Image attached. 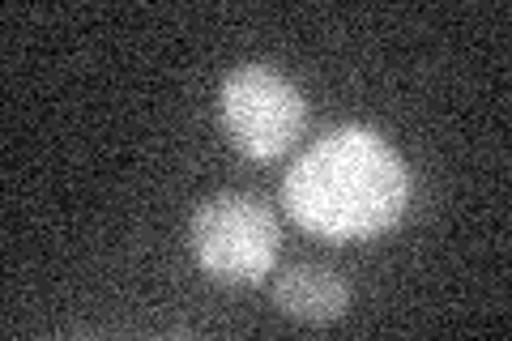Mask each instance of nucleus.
I'll use <instances>...</instances> for the list:
<instances>
[{
    "label": "nucleus",
    "instance_id": "nucleus-1",
    "mask_svg": "<svg viewBox=\"0 0 512 341\" xmlns=\"http://www.w3.org/2000/svg\"><path fill=\"white\" fill-rule=\"evenodd\" d=\"M291 218L333 243L372 239L406 214L410 175L402 154L372 128H333L299 154L282 184Z\"/></svg>",
    "mask_w": 512,
    "mask_h": 341
},
{
    "label": "nucleus",
    "instance_id": "nucleus-2",
    "mask_svg": "<svg viewBox=\"0 0 512 341\" xmlns=\"http://www.w3.org/2000/svg\"><path fill=\"white\" fill-rule=\"evenodd\" d=\"M278 239V218L248 192H214L188 222L192 252L218 282H261L278 261Z\"/></svg>",
    "mask_w": 512,
    "mask_h": 341
},
{
    "label": "nucleus",
    "instance_id": "nucleus-4",
    "mask_svg": "<svg viewBox=\"0 0 512 341\" xmlns=\"http://www.w3.org/2000/svg\"><path fill=\"white\" fill-rule=\"evenodd\" d=\"M274 303L303 324H333L346 316L350 286L325 265H295L274 282Z\"/></svg>",
    "mask_w": 512,
    "mask_h": 341
},
{
    "label": "nucleus",
    "instance_id": "nucleus-3",
    "mask_svg": "<svg viewBox=\"0 0 512 341\" xmlns=\"http://www.w3.org/2000/svg\"><path fill=\"white\" fill-rule=\"evenodd\" d=\"M218 116L227 137L248 158H278L299 141L308 124V103L299 86L265 64H244L218 90Z\"/></svg>",
    "mask_w": 512,
    "mask_h": 341
}]
</instances>
